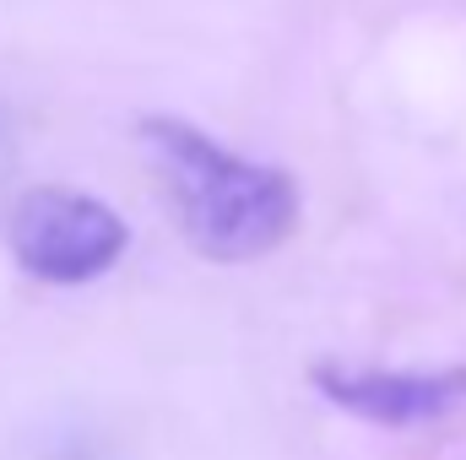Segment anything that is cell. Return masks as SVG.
<instances>
[{"label":"cell","instance_id":"4","mask_svg":"<svg viewBox=\"0 0 466 460\" xmlns=\"http://www.w3.org/2000/svg\"><path fill=\"white\" fill-rule=\"evenodd\" d=\"M11 157H16V141H11V125H5V115H0V174L11 168Z\"/></svg>","mask_w":466,"mask_h":460},{"label":"cell","instance_id":"1","mask_svg":"<svg viewBox=\"0 0 466 460\" xmlns=\"http://www.w3.org/2000/svg\"><path fill=\"white\" fill-rule=\"evenodd\" d=\"M141 146L185 238L207 260H260L299 223V190L282 168L233 157L185 119H147Z\"/></svg>","mask_w":466,"mask_h":460},{"label":"cell","instance_id":"3","mask_svg":"<svg viewBox=\"0 0 466 460\" xmlns=\"http://www.w3.org/2000/svg\"><path fill=\"white\" fill-rule=\"evenodd\" d=\"M315 385L369 423H423L466 395V374H401V368H315Z\"/></svg>","mask_w":466,"mask_h":460},{"label":"cell","instance_id":"2","mask_svg":"<svg viewBox=\"0 0 466 460\" xmlns=\"http://www.w3.org/2000/svg\"><path fill=\"white\" fill-rule=\"evenodd\" d=\"M125 244H130V233H125L115 206H104L98 195L66 190V185H38L11 212L16 265L38 282H55V287H76V282L104 276L125 255Z\"/></svg>","mask_w":466,"mask_h":460}]
</instances>
